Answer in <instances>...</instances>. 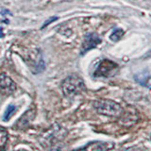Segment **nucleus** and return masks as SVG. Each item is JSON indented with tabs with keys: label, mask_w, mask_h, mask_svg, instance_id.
I'll use <instances>...</instances> for the list:
<instances>
[{
	"label": "nucleus",
	"mask_w": 151,
	"mask_h": 151,
	"mask_svg": "<svg viewBox=\"0 0 151 151\" xmlns=\"http://www.w3.org/2000/svg\"><path fill=\"white\" fill-rule=\"evenodd\" d=\"M93 107L99 114L110 117H119L124 112L121 105L110 99H98L93 102Z\"/></svg>",
	"instance_id": "obj_1"
},
{
	"label": "nucleus",
	"mask_w": 151,
	"mask_h": 151,
	"mask_svg": "<svg viewBox=\"0 0 151 151\" xmlns=\"http://www.w3.org/2000/svg\"><path fill=\"white\" fill-rule=\"evenodd\" d=\"M61 90L67 97H72L81 93L86 90L83 79L77 75L69 76L61 83Z\"/></svg>",
	"instance_id": "obj_2"
},
{
	"label": "nucleus",
	"mask_w": 151,
	"mask_h": 151,
	"mask_svg": "<svg viewBox=\"0 0 151 151\" xmlns=\"http://www.w3.org/2000/svg\"><path fill=\"white\" fill-rule=\"evenodd\" d=\"M67 135V130L58 124L52 126L41 137V143L44 146H53L63 140Z\"/></svg>",
	"instance_id": "obj_3"
},
{
	"label": "nucleus",
	"mask_w": 151,
	"mask_h": 151,
	"mask_svg": "<svg viewBox=\"0 0 151 151\" xmlns=\"http://www.w3.org/2000/svg\"><path fill=\"white\" fill-rule=\"evenodd\" d=\"M23 60L26 61L28 67L33 72V74H39L45 69V63L42 54L39 50H29L26 49L25 54H21Z\"/></svg>",
	"instance_id": "obj_4"
},
{
	"label": "nucleus",
	"mask_w": 151,
	"mask_h": 151,
	"mask_svg": "<svg viewBox=\"0 0 151 151\" xmlns=\"http://www.w3.org/2000/svg\"><path fill=\"white\" fill-rule=\"evenodd\" d=\"M118 71V65L110 60H103L99 63L97 69L94 72L96 78H111L113 77Z\"/></svg>",
	"instance_id": "obj_5"
},
{
	"label": "nucleus",
	"mask_w": 151,
	"mask_h": 151,
	"mask_svg": "<svg viewBox=\"0 0 151 151\" xmlns=\"http://www.w3.org/2000/svg\"><path fill=\"white\" fill-rule=\"evenodd\" d=\"M16 91V84L13 80L4 73H0V93L9 96Z\"/></svg>",
	"instance_id": "obj_6"
},
{
	"label": "nucleus",
	"mask_w": 151,
	"mask_h": 151,
	"mask_svg": "<svg viewBox=\"0 0 151 151\" xmlns=\"http://www.w3.org/2000/svg\"><path fill=\"white\" fill-rule=\"evenodd\" d=\"M36 115V109L30 108L29 110H27L24 114L19 118L16 124L14 125V129H26L29 127L30 123L35 118Z\"/></svg>",
	"instance_id": "obj_7"
},
{
	"label": "nucleus",
	"mask_w": 151,
	"mask_h": 151,
	"mask_svg": "<svg viewBox=\"0 0 151 151\" xmlns=\"http://www.w3.org/2000/svg\"><path fill=\"white\" fill-rule=\"evenodd\" d=\"M100 42H101V39L96 33H90V34H87L85 36L84 41L82 42L80 54L84 55L85 53H87L88 51L94 48V47H96Z\"/></svg>",
	"instance_id": "obj_8"
},
{
	"label": "nucleus",
	"mask_w": 151,
	"mask_h": 151,
	"mask_svg": "<svg viewBox=\"0 0 151 151\" xmlns=\"http://www.w3.org/2000/svg\"><path fill=\"white\" fill-rule=\"evenodd\" d=\"M114 145L106 142H93L84 147L85 151H108L111 149Z\"/></svg>",
	"instance_id": "obj_9"
},
{
	"label": "nucleus",
	"mask_w": 151,
	"mask_h": 151,
	"mask_svg": "<svg viewBox=\"0 0 151 151\" xmlns=\"http://www.w3.org/2000/svg\"><path fill=\"white\" fill-rule=\"evenodd\" d=\"M9 140V133L4 127H0V151H3L6 148Z\"/></svg>",
	"instance_id": "obj_10"
},
{
	"label": "nucleus",
	"mask_w": 151,
	"mask_h": 151,
	"mask_svg": "<svg viewBox=\"0 0 151 151\" xmlns=\"http://www.w3.org/2000/svg\"><path fill=\"white\" fill-rule=\"evenodd\" d=\"M15 111H16V107L14 105H9L4 113V116H3L4 121H9V119H11V117L14 114V113H15Z\"/></svg>",
	"instance_id": "obj_11"
},
{
	"label": "nucleus",
	"mask_w": 151,
	"mask_h": 151,
	"mask_svg": "<svg viewBox=\"0 0 151 151\" xmlns=\"http://www.w3.org/2000/svg\"><path fill=\"white\" fill-rule=\"evenodd\" d=\"M123 35H124V30L121 29V28H115V29L112 31L110 38L112 42H118L119 40H121Z\"/></svg>",
	"instance_id": "obj_12"
},
{
	"label": "nucleus",
	"mask_w": 151,
	"mask_h": 151,
	"mask_svg": "<svg viewBox=\"0 0 151 151\" xmlns=\"http://www.w3.org/2000/svg\"><path fill=\"white\" fill-rule=\"evenodd\" d=\"M56 19H57V17H52V18H50V19H49V21H47V22H45V25L42 27V28H45V27H46L47 25H48L49 23H52V22H54V21L56 20Z\"/></svg>",
	"instance_id": "obj_13"
},
{
	"label": "nucleus",
	"mask_w": 151,
	"mask_h": 151,
	"mask_svg": "<svg viewBox=\"0 0 151 151\" xmlns=\"http://www.w3.org/2000/svg\"><path fill=\"white\" fill-rule=\"evenodd\" d=\"M50 151H63V149H61L60 146H58V145H55L52 146V148H51Z\"/></svg>",
	"instance_id": "obj_14"
},
{
	"label": "nucleus",
	"mask_w": 151,
	"mask_h": 151,
	"mask_svg": "<svg viewBox=\"0 0 151 151\" xmlns=\"http://www.w3.org/2000/svg\"><path fill=\"white\" fill-rule=\"evenodd\" d=\"M145 58H151V50L145 55Z\"/></svg>",
	"instance_id": "obj_15"
},
{
	"label": "nucleus",
	"mask_w": 151,
	"mask_h": 151,
	"mask_svg": "<svg viewBox=\"0 0 151 151\" xmlns=\"http://www.w3.org/2000/svg\"><path fill=\"white\" fill-rule=\"evenodd\" d=\"M73 151H85V149L81 148V149H77V150H73Z\"/></svg>",
	"instance_id": "obj_16"
},
{
	"label": "nucleus",
	"mask_w": 151,
	"mask_h": 151,
	"mask_svg": "<svg viewBox=\"0 0 151 151\" xmlns=\"http://www.w3.org/2000/svg\"><path fill=\"white\" fill-rule=\"evenodd\" d=\"M0 37H3V33L1 32V29H0Z\"/></svg>",
	"instance_id": "obj_17"
}]
</instances>
